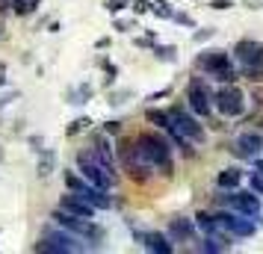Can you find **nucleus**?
I'll list each match as a JSON object with an SVG mask.
<instances>
[{"instance_id":"nucleus-20","label":"nucleus","mask_w":263,"mask_h":254,"mask_svg":"<svg viewBox=\"0 0 263 254\" xmlns=\"http://www.w3.org/2000/svg\"><path fill=\"white\" fill-rule=\"evenodd\" d=\"M145 121H148V124H154V127H160V130H166L168 127V109H145Z\"/></svg>"},{"instance_id":"nucleus-25","label":"nucleus","mask_w":263,"mask_h":254,"mask_svg":"<svg viewBox=\"0 0 263 254\" xmlns=\"http://www.w3.org/2000/svg\"><path fill=\"white\" fill-rule=\"evenodd\" d=\"M89 97H92V86H80V89L68 92V104H86Z\"/></svg>"},{"instance_id":"nucleus-14","label":"nucleus","mask_w":263,"mask_h":254,"mask_svg":"<svg viewBox=\"0 0 263 254\" xmlns=\"http://www.w3.org/2000/svg\"><path fill=\"white\" fill-rule=\"evenodd\" d=\"M133 237H136V242H139L142 248H148V251H154V254H172L175 251V245L168 242V237L160 233V230H133Z\"/></svg>"},{"instance_id":"nucleus-12","label":"nucleus","mask_w":263,"mask_h":254,"mask_svg":"<svg viewBox=\"0 0 263 254\" xmlns=\"http://www.w3.org/2000/svg\"><path fill=\"white\" fill-rule=\"evenodd\" d=\"M216 222L222 225V230H228L231 237H254V225L249 222V216H239V213H234V210H216L213 213Z\"/></svg>"},{"instance_id":"nucleus-31","label":"nucleus","mask_w":263,"mask_h":254,"mask_svg":"<svg viewBox=\"0 0 263 254\" xmlns=\"http://www.w3.org/2000/svg\"><path fill=\"white\" fill-rule=\"evenodd\" d=\"M133 45H136V48H154V36H136Z\"/></svg>"},{"instance_id":"nucleus-22","label":"nucleus","mask_w":263,"mask_h":254,"mask_svg":"<svg viewBox=\"0 0 263 254\" xmlns=\"http://www.w3.org/2000/svg\"><path fill=\"white\" fill-rule=\"evenodd\" d=\"M154 53L160 62H178V48L175 45H154Z\"/></svg>"},{"instance_id":"nucleus-1","label":"nucleus","mask_w":263,"mask_h":254,"mask_svg":"<svg viewBox=\"0 0 263 254\" xmlns=\"http://www.w3.org/2000/svg\"><path fill=\"white\" fill-rule=\"evenodd\" d=\"M136 145H139L145 160H148L160 174H166V178L175 174V160H172V148H168L166 136L154 133V130H142V133L136 136Z\"/></svg>"},{"instance_id":"nucleus-10","label":"nucleus","mask_w":263,"mask_h":254,"mask_svg":"<svg viewBox=\"0 0 263 254\" xmlns=\"http://www.w3.org/2000/svg\"><path fill=\"white\" fill-rule=\"evenodd\" d=\"M219 204H225L228 210H234V213H239V216H249V219H254V216H260V195L257 192H242L237 186V192H228V195H222L219 198Z\"/></svg>"},{"instance_id":"nucleus-35","label":"nucleus","mask_w":263,"mask_h":254,"mask_svg":"<svg viewBox=\"0 0 263 254\" xmlns=\"http://www.w3.org/2000/svg\"><path fill=\"white\" fill-rule=\"evenodd\" d=\"M15 6V0H0V12H9Z\"/></svg>"},{"instance_id":"nucleus-23","label":"nucleus","mask_w":263,"mask_h":254,"mask_svg":"<svg viewBox=\"0 0 263 254\" xmlns=\"http://www.w3.org/2000/svg\"><path fill=\"white\" fill-rule=\"evenodd\" d=\"M210 77H216L219 83H234V80H237V68L228 62V65H222V68H219V71H213Z\"/></svg>"},{"instance_id":"nucleus-11","label":"nucleus","mask_w":263,"mask_h":254,"mask_svg":"<svg viewBox=\"0 0 263 254\" xmlns=\"http://www.w3.org/2000/svg\"><path fill=\"white\" fill-rule=\"evenodd\" d=\"M186 104H190V109L195 115H201V119H207V115L213 112V92L204 86L201 77H192L190 80V86H186Z\"/></svg>"},{"instance_id":"nucleus-27","label":"nucleus","mask_w":263,"mask_h":254,"mask_svg":"<svg viewBox=\"0 0 263 254\" xmlns=\"http://www.w3.org/2000/svg\"><path fill=\"white\" fill-rule=\"evenodd\" d=\"M151 12L157 15V18H175V9H172V3H151Z\"/></svg>"},{"instance_id":"nucleus-30","label":"nucleus","mask_w":263,"mask_h":254,"mask_svg":"<svg viewBox=\"0 0 263 254\" xmlns=\"http://www.w3.org/2000/svg\"><path fill=\"white\" fill-rule=\"evenodd\" d=\"M104 6H107V9H109V12H112V15H116V12H121L124 6H130V0H107Z\"/></svg>"},{"instance_id":"nucleus-36","label":"nucleus","mask_w":263,"mask_h":254,"mask_svg":"<svg viewBox=\"0 0 263 254\" xmlns=\"http://www.w3.org/2000/svg\"><path fill=\"white\" fill-rule=\"evenodd\" d=\"M0 86H6V65L0 62Z\"/></svg>"},{"instance_id":"nucleus-9","label":"nucleus","mask_w":263,"mask_h":254,"mask_svg":"<svg viewBox=\"0 0 263 254\" xmlns=\"http://www.w3.org/2000/svg\"><path fill=\"white\" fill-rule=\"evenodd\" d=\"M168 119H172V124H175L180 133L190 139V142H195V145H201L204 139H207V133H204V127L198 124V119H195V112H192V109H186V107H168Z\"/></svg>"},{"instance_id":"nucleus-39","label":"nucleus","mask_w":263,"mask_h":254,"mask_svg":"<svg viewBox=\"0 0 263 254\" xmlns=\"http://www.w3.org/2000/svg\"><path fill=\"white\" fill-rule=\"evenodd\" d=\"M0 36H3V24H0Z\"/></svg>"},{"instance_id":"nucleus-7","label":"nucleus","mask_w":263,"mask_h":254,"mask_svg":"<svg viewBox=\"0 0 263 254\" xmlns=\"http://www.w3.org/2000/svg\"><path fill=\"white\" fill-rule=\"evenodd\" d=\"M50 219H53L60 228L71 230L74 237H80V240H89V242H95V245L104 240V230L98 228V225H92V219L71 216V213H65V210H53V213H50Z\"/></svg>"},{"instance_id":"nucleus-17","label":"nucleus","mask_w":263,"mask_h":254,"mask_svg":"<svg viewBox=\"0 0 263 254\" xmlns=\"http://www.w3.org/2000/svg\"><path fill=\"white\" fill-rule=\"evenodd\" d=\"M60 210H65V213H71V216H83V219H92L95 216V207L89 204V201H83L80 195H62L60 198Z\"/></svg>"},{"instance_id":"nucleus-16","label":"nucleus","mask_w":263,"mask_h":254,"mask_svg":"<svg viewBox=\"0 0 263 254\" xmlns=\"http://www.w3.org/2000/svg\"><path fill=\"white\" fill-rule=\"evenodd\" d=\"M92 154L101 160V166L107 171H112L116 178H119V171H116V154H112V148H109V136L107 133H98L92 139Z\"/></svg>"},{"instance_id":"nucleus-29","label":"nucleus","mask_w":263,"mask_h":254,"mask_svg":"<svg viewBox=\"0 0 263 254\" xmlns=\"http://www.w3.org/2000/svg\"><path fill=\"white\" fill-rule=\"evenodd\" d=\"M249 181H251V192L263 195V174H260V171H254V174H251Z\"/></svg>"},{"instance_id":"nucleus-2","label":"nucleus","mask_w":263,"mask_h":254,"mask_svg":"<svg viewBox=\"0 0 263 254\" xmlns=\"http://www.w3.org/2000/svg\"><path fill=\"white\" fill-rule=\"evenodd\" d=\"M116 154H119L124 171H127L136 183L151 181V171H154V166L145 160V154L139 151V145H136V139H124V142H119V151H116Z\"/></svg>"},{"instance_id":"nucleus-19","label":"nucleus","mask_w":263,"mask_h":254,"mask_svg":"<svg viewBox=\"0 0 263 254\" xmlns=\"http://www.w3.org/2000/svg\"><path fill=\"white\" fill-rule=\"evenodd\" d=\"M242 178H246V171L239 169V166H231V169H222L216 174V186L219 189H237L239 183H242Z\"/></svg>"},{"instance_id":"nucleus-18","label":"nucleus","mask_w":263,"mask_h":254,"mask_svg":"<svg viewBox=\"0 0 263 254\" xmlns=\"http://www.w3.org/2000/svg\"><path fill=\"white\" fill-rule=\"evenodd\" d=\"M192 237H195V222L192 219H172L168 222V240L190 242Z\"/></svg>"},{"instance_id":"nucleus-38","label":"nucleus","mask_w":263,"mask_h":254,"mask_svg":"<svg viewBox=\"0 0 263 254\" xmlns=\"http://www.w3.org/2000/svg\"><path fill=\"white\" fill-rule=\"evenodd\" d=\"M0 163H3V148H0Z\"/></svg>"},{"instance_id":"nucleus-21","label":"nucleus","mask_w":263,"mask_h":254,"mask_svg":"<svg viewBox=\"0 0 263 254\" xmlns=\"http://www.w3.org/2000/svg\"><path fill=\"white\" fill-rule=\"evenodd\" d=\"M57 166V154L53 151H42V160H39V178H48Z\"/></svg>"},{"instance_id":"nucleus-3","label":"nucleus","mask_w":263,"mask_h":254,"mask_svg":"<svg viewBox=\"0 0 263 254\" xmlns=\"http://www.w3.org/2000/svg\"><path fill=\"white\" fill-rule=\"evenodd\" d=\"M234 53H237L242 74L249 77L251 83H260L263 80V45L260 42H254V38H239Z\"/></svg>"},{"instance_id":"nucleus-8","label":"nucleus","mask_w":263,"mask_h":254,"mask_svg":"<svg viewBox=\"0 0 263 254\" xmlns=\"http://www.w3.org/2000/svg\"><path fill=\"white\" fill-rule=\"evenodd\" d=\"M216 109L225 115V119H237V115H242L246 112V95H242V89L234 83H225L222 89H216Z\"/></svg>"},{"instance_id":"nucleus-15","label":"nucleus","mask_w":263,"mask_h":254,"mask_svg":"<svg viewBox=\"0 0 263 254\" xmlns=\"http://www.w3.org/2000/svg\"><path fill=\"white\" fill-rule=\"evenodd\" d=\"M228 50H219V48H207V50H201L198 53V60H195V65H198V71H204V74H213V71H219L222 65H228Z\"/></svg>"},{"instance_id":"nucleus-32","label":"nucleus","mask_w":263,"mask_h":254,"mask_svg":"<svg viewBox=\"0 0 263 254\" xmlns=\"http://www.w3.org/2000/svg\"><path fill=\"white\" fill-rule=\"evenodd\" d=\"M104 133H107V136H119V133H121V121H107Z\"/></svg>"},{"instance_id":"nucleus-6","label":"nucleus","mask_w":263,"mask_h":254,"mask_svg":"<svg viewBox=\"0 0 263 254\" xmlns=\"http://www.w3.org/2000/svg\"><path fill=\"white\" fill-rule=\"evenodd\" d=\"M33 251H50V254H77V251H86V245L71 230H48L42 240L33 245Z\"/></svg>"},{"instance_id":"nucleus-13","label":"nucleus","mask_w":263,"mask_h":254,"mask_svg":"<svg viewBox=\"0 0 263 254\" xmlns=\"http://www.w3.org/2000/svg\"><path fill=\"white\" fill-rule=\"evenodd\" d=\"M260 148H263V136L260 133H254V130H246V133H239L237 139H234V157L239 160H254L257 154H260Z\"/></svg>"},{"instance_id":"nucleus-33","label":"nucleus","mask_w":263,"mask_h":254,"mask_svg":"<svg viewBox=\"0 0 263 254\" xmlns=\"http://www.w3.org/2000/svg\"><path fill=\"white\" fill-rule=\"evenodd\" d=\"M234 3L231 0H210V9H219V12H225V9H231Z\"/></svg>"},{"instance_id":"nucleus-4","label":"nucleus","mask_w":263,"mask_h":254,"mask_svg":"<svg viewBox=\"0 0 263 254\" xmlns=\"http://www.w3.org/2000/svg\"><path fill=\"white\" fill-rule=\"evenodd\" d=\"M77 169H80V174H83L86 181L101 186V189H112V186L119 183V178H116L112 171H107L101 166V160L92 154V148H83V151L77 154Z\"/></svg>"},{"instance_id":"nucleus-26","label":"nucleus","mask_w":263,"mask_h":254,"mask_svg":"<svg viewBox=\"0 0 263 254\" xmlns=\"http://www.w3.org/2000/svg\"><path fill=\"white\" fill-rule=\"evenodd\" d=\"M89 124H92V119H74L71 124L65 127V136H77V133H83Z\"/></svg>"},{"instance_id":"nucleus-5","label":"nucleus","mask_w":263,"mask_h":254,"mask_svg":"<svg viewBox=\"0 0 263 254\" xmlns=\"http://www.w3.org/2000/svg\"><path fill=\"white\" fill-rule=\"evenodd\" d=\"M65 186H68V192L80 195L83 201H89L95 210H109V207H112L109 189H101V186H95V183H89L86 178H77L74 171H68V174H65Z\"/></svg>"},{"instance_id":"nucleus-28","label":"nucleus","mask_w":263,"mask_h":254,"mask_svg":"<svg viewBox=\"0 0 263 254\" xmlns=\"http://www.w3.org/2000/svg\"><path fill=\"white\" fill-rule=\"evenodd\" d=\"M216 30L213 27H204V30H198V33H192V42H207V38H213Z\"/></svg>"},{"instance_id":"nucleus-37","label":"nucleus","mask_w":263,"mask_h":254,"mask_svg":"<svg viewBox=\"0 0 263 254\" xmlns=\"http://www.w3.org/2000/svg\"><path fill=\"white\" fill-rule=\"evenodd\" d=\"M254 169H257V171L263 174V160H254Z\"/></svg>"},{"instance_id":"nucleus-24","label":"nucleus","mask_w":263,"mask_h":254,"mask_svg":"<svg viewBox=\"0 0 263 254\" xmlns=\"http://www.w3.org/2000/svg\"><path fill=\"white\" fill-rule=\"evenodd\" d=\"M39 3H42V0H15L12 12L15 15H33L39 9Z\"/></svg>"},{"instance_id":"nucleus-34","label":"nucleus","mask_w":263,"mask_h":254,"mask_svg":"<svg viewBox=\"0 0 263 254\" xmlns=\"http://www.w3.org/2000/svg\"><path fill=\"white\" fill-rule=\"evenodd\" d=\"M133 9H136L139 15H142V12H151V0H136V3H133Z\"/></svg>"}]
</instances>
